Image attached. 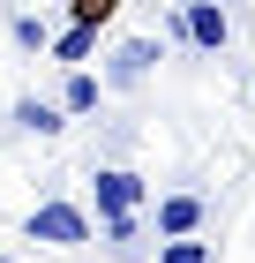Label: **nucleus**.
I'll return each instance as SVG.
<instances>
[{
    "label": "nucleus",
    "mask_w": 255,
    "mask_h": 263,
    "mask_svg": "<svg viewBox=\"0 0 255 263\" xmlns=\"http://www.w3.org/2000/svg\"><path fill=\"white\" fill-rule=\"evenodd\" d=\"M45 53H53L60 68H83L90 53H98V30H90V23H68V30H60V38L45 45Z\"/></svg>",
    "instance_id": "0eeeda50"
},
{
    "label": "nucleus",
    "mask_w": 255,
    "mask_h": 263,
    "mask_svg": "<svg viewBox=\"0 0 255 263\" xmlns=\"http://www.w3.org/2000/svg\"><path fill=\"white\" fill-rule=\"evenodd\" d=\"M165 61V38H120L113 53H105V90H135V83H150V68Z\"/></svg>",
    "instance_id": "f03ea898"
},
{
    "label": "nucleus",
    "mask_w": 255,
    "mask_h": 263,
    "mask_svg": "<svg viewBox=\"0 0 255 263\" xmlns=\"http://www.w3.org/2000/svg\"><path fill=\"white\" fill-rule=\"evenodd\" d=\"M203 218H210V203L180 188V196H165V203H158V241H180V233H203Z\"/></svg>",
    "instance_id": "39448f33"
},
{
    "label": "nucleus",
    "mask_w": 255,
    "mask_h": 263,
    "mask_svg": "<svg viewBox=\"0 0 255 263\" xmlns=\"http://www.w3.org/2000/svg\"><path fill=\"white\" fill-rule=\"evenodd\" d=\"M98 98H105V83L90 76V68H68V83H60V113L83 121V113H98Z\"/></svg>",
    "instance_id": "423d86ee"
},
{
    "label": "nucleus",
    "mask_w": 255,
    "mask_h": 263,
    "mask_svg": "<svg viewBox=\"0 0 255 263\" xmlns=\"http://www.w3.org/2000/svg\"><path fill=\"white\" fill-rule=\"evenodd\" d=\"M8 30H15V45L30 53V61L53 45V23H45V15H30V8H15V15H8Z\"/></svg>",
    "instance_id": "1a4fd4ad"
},
{
    "label": "nucleus",
    "mask_w": 255,
    "mask_h": 263,
    "mask_svg": "<svg viewBox=\"0 0 255 263\" xmlns=\"http://www.w3.org/2000/svg\"><path fill=\"white\" fill-rule=\"evenodd\" d=\"M23 233L30 241H45V248H83L90 241V211L83 203H68V196H45L30 218H23Z\"/></svg>",
    "instance_id": "f257e3e1"
},
{
    "label": "nucleus",
    "mask_w": 255,
    "mask_h": 263,
    "mask_svg": "<svg viewBox=\"0 0 255 263\" xmlns=\"http://www.w3.org/2000/svg\"><path fill=\"white\" fill-rule=\"evenodd\" d=\"M15 128H30V136H60L68 113H60V98H23V105H15Z\"/></svg>",
    "instance_id": "6e6552de"
},
{
    "label": "nucleus",
    "mask_w": 255,
    "mask_h": 263,
    "mask_svg": "<svg viewBox=\"0 0 255 263\" xmlns=\"http://www.w3.org/2000/svg\"><path fill=\"white\" fill-rule=\"evenodd\" d=\"M180 30H188L195 53H225V45H233V15H225L218 0H180Z\"/></svg>",
    "instance_id": "20e7f679"
},
{
    "label": "nucleus",
    "mask_w": 255,
    "mask_h": 263,
    "mask_svg": "<svg viewBox=\"0 0 255 263\" xmlns=\"http://www.w3.org/2000/svg\"><path fill=\"white\" fill-rule=\"evenodd\" d=\"M113 15H120V0H68V23H90V30H105Z\"/></svg>",
    "instance_id": "f8f14e48"
},
{
    "label": "nucleus",
    "mask_w": 255,
    "mask_h": 263,
    "mask_svg": "<svg viewBox=\"0 0 255 263\" xmlns=\"http://www.w3.org/2000/svg\"><path fill=\"white\" fill-rule=\"evenodd\" d=\"M98 241H105V248H120V256H128V248L143 241V211H120V218H98Z\"/></svg>",
    "instance_id": "9d476101"
},
{
    "label": "nucleus",
    "mask_w": 255,
    "mask_h": 263,
    "mask_svg": "<svg viewBox=\"0 0 255 263\" xmlns=\"http://www.w3.org/2000/svg\"><path fill=\"white\" fill-rule=\"evenodd\" d=\"M158 263H210V241L180 233V241H158Z\"/></svg>",
    "instance_id": "9b49d317"
},
{
    "label": "nucleus",
    "mask_w": 255,
    "mask_h": 263,
    "mask_svg": "<svg viewBox=\"0 0 255 263\" xmlns=\"http://www.w3.org/2000/svg\"><path fill=\"white\" fill-rule=\"evenodd\" d=\"M90 196H98V218H120V211H143V173L135 165H98L90 173Z\"/></svg>",
    "instance_id": "7ed1b4c3"
}]
</instances>
